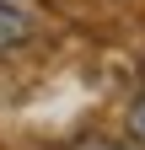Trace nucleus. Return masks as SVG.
<instances>
[{
    "label": "nucleus",
    "mask_w": 145,
    "mask_h": 150,
    "mask_svg": "<svg viewBox=\"0 0 145 150\" xmlns=\"http://www.w3.org/2000/svg\"><path fill=\"white\" fill-rule=\"evenodd\" d=\"M32 32H38V22H32V11L11 6V0H0V54H6V48H22V43H27Z\"/></svg>",
    "instance_id": "obj_1"
},
{
    "label": "nucleus",
    "mask_w": 145,
    "mask_h": 150,
    "mask_svg": "<svg viewBox=\"0 0 145 150\" xmlns=\"http://www.w3.org/2000/svg\"><path fill=\"white\" fill-rule=\"evenodd\" d=\"M129 134H134V145H145V97H140L134 112H129Z\"/></svg>",
    "instance_id": "obj_2"
},
{
    "label": "nucleus",
    "mask_w": 145,
    "mask_h": 150,
    "mask_svg": "<svg viewBox=\"0 0 145 150\" xmlns=\"http://www.w3.org/2000/svg\"><path fill=\"white\" fill-rule=\"evenodd\" d=\"M75 150H124V145H113V139H81Z\"/></svg>",
    "instance_id": "obj_3"
}]
</instances>
